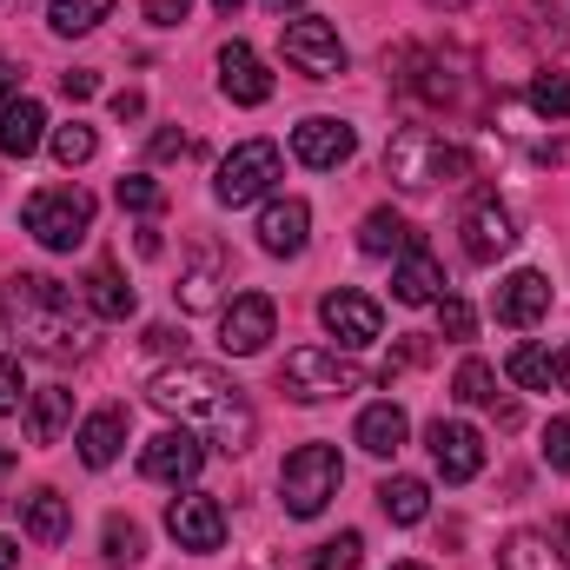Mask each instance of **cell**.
I'll list each match as a JSON object with an SVG mask.
<instances>
[{
  "label": "cell",
  "instance_id": "obj_1",
  "mask_svg": "<svg viewBox=\"0 0 570 570\" xmlns=\"http://www.w3.org/2000/svg\"><path fill=\"white\" fill-rule=\"evenodd\" d=\"M146 399L166 412V419H179V425H206V438L219 444V451H246L253 438H259V419H253V405H246V392L219 372V365H166L153 385H146Z\"/></svg>",
  "mask_w": 570,
  "mask_h": 570
},
{
  "label": "cell",
  "instance_id": "obj_2",
  "mask_svg": "<svg viewBox=\"0 0 570 570\" xmlns=\"http://www.w3.org/2000/svg\"><path fill=\"white\" fill-rule=\"evenodd\" d=\"M7 312H13V332L27 338V352H40V358H87L94 352L87 298L73 285L47 279V273H20L7 285Z\"/></svg>",
  "mask_w": 570,
  "mask_h": 570
},
{
  "label": "cell",
  "instance_id": "obj_3",
  "mask_svg": "<svg viewBox=\"0 0 570 570\" xmlns=\"http://www.w3.org/2000/svg\"><path fill=\"white\" fill-rule=\"evenodd\" d=\"M385 173H392V186H405V193H431V186H444V179H464V173H471V153L451 146L438 127H399L392 146H385Z\"/></svg>",
  "mask_w": 570,
  "mask_h": 570
},
{
  "label": "cell",
  "instance_id": "obj_4",
  "mask_svg": "<svg viewBox=\"0 0 570 570\" xmlns=\"http://www.w3.org/2000/svg\"><path fill=\"white\" fill-rule=\"evenodd\" d=\"M20 219L47 253H73L94 233V193L87 186H40V193H27Z\"/></svg>",
  "mask_w": 570,
  "mask_h": 570
},
{
  "label": "cell",
  "instance_id": "obj_5",
  "mask_svg": "<svg viewBox=\"0 0 570 570\" xmlns=\"http://www.w3.org/2000/svg\"><path fill=\"white\" fill-rule=\"evenodd\" d=\"M279 385H285L292 405H325V399H352V392H365L372 372L352 365V358H338V352L305 345V352H292V358L279 365Z\"/></svg>",
  "mask_w": 570,
  "mask_h": 570
},
{
  "label": "cell",
  "instance_id": "obj_6",
  "mask_svg": "<svg viewBox=\"0 0 570 570\" xmlns=\"http://www.w3.org/2000/svg\"><path fill=\"white\" fill-rule=\"evenodd\" d=\"M338 484H345V464H338L332 444H298L279 471V498L292 518H318L338 498Z\"/></svg>",
  "mask_w": 570,
  "mask_h": 570
},
{
  "label": "cell",
  "instance_id": "obj_7",
  "mask_svg": "<svg viewBox=\"0 0 570 570\" xmlns=\"http://www.w3.org/2000/svg\"><path fill=\"white\" fill-rule=\"evenodd\" d=\"M273 179H279V146L273 140H246V146H233V153L219 159L213 199H219V206H253V199L273 193Z\"/></svg>",
  "mask_w": 570,
  "mask_h": 570
},
{
  "label": "cell",
  "instance_id": "obj_8",
  "mask_svg": "<svg viewBox=\"0 0 570 570\" xmlns=\"http://www.w3.org/2000/svg\"><path fill=\"white\" fill-rule=\"evenodd\" d=\"M273 332H279V305H273L266 292H239V298H226V305H219V345H226L233 358L266 352V345H273Z\"/></svg>",
  "mask_w": 570,
  "mask_h": 570
},
{
  "label": "cell",
  "instance_id": "obj_9",
  "mask_svg": "<svg viewBox=\"0 0 570 570\" xmlns=\"http://www.w3.org/2000/svg\"><path fill=\"white\" fill-rule=\"evenodd\" d=\"M285 60H292L298 73H312V80H338V73H345V40H338L332 20L298 13V20L285 27Z\"/></svg>",
  "mask_w": 570,
  "mask_h": 570
},
{
  "label": "cell",
  "instance_id": "obj_10",
  "mask_svg": "<svg viewBox=\"0 0 570 570\" xmlns=\"http://www.w3.org/2000/svg\"><path fill=\"white\" fill-rule=\"evenodd\" d=\"M166 531H173V544L179 551H219L226 544V511H219V498H206V491H186V498H173L166 504Z\"/></svg>",
  "mask_w": 570,
  "mask_h": 570
},
{
  "label": "cell",
  "instance_id": "obj_11",
  "mask_svg": "<svg viewBox=\"0 0 570 570\" xmlns=\"http://www.w3.org/2000/svg\"><path fill=\"white\" fill-rule=\"evenodd\" d=\"M199 464H206V444H199L186 425L153 431V438H146V451H140V471L153 478V484H193V478H199Z\"/></svg>",
  "mask_w": 570,
  "mask_h": 570
},
{
  "label": "cell",
  "instance_id": "obj_12",
  "mask_svg": "<svg viewBox=\"0 0 570 570\" xmlns=\"http://www.w3.org/2000/svg\"><path fill=\"white\" fill-rule=\"evenodd\" d=\"M425 444H431V464L444 471V484H471L484 471V431L464 425V419H438L425 431Z\"/></svg>",
  "mask_w": 570,
  "mask_h": 570
},
{
  "label": "cell",
  "instance_id": "obj_13",
  "mask_svg": "<svg viewBox=\"0 0 570 570\" xmlns=\"http://www.w3.org/2000/svg\"><path fill=\"white\" fill-rule=\"evenodd\" d=\"M219 94H226L233 107H266V100H273V73H266V60H259L246 40H226V47H219Z\"/></svg>",
  "mask_w": 570,
  "mask_h": 570
},
{
  "label": "cell",
  "instance_id": "obj_14",
  "mask_svg": "<svg viewBox=\"0 0 570 570\" xmlns=\"http://www.w3.org/2000/svg\"><path fill=\"white\" fill-rule=\"evenodd\" d=\"M318 318H325V332L338 338V345H372L379 332H385V312H379V298H365V292H325V305H318Z\"/></svg>",
  "mask_w": 570,
  "mask_h": 570
},
{
  "label": "cell",
  "instance_id": "obj_15",
  "mask_svg": "<svg viewBox=\"0 0 570 570\" xmlns=\"http://www.w3.org/2000/svg\"><path fill=\"white\" fill-rule=\"evenodd\" d=\"M518 246V226H511V213L484 193V199H471V213H464V259H478V266H491V259H504Z\"/></svg>",
  "mask_w": 570,
  "mask_h": 570
},
{
  "label": "cell",
  "instance_id": "obj_16",
  "mask_svg": "<svg viewBox=\"0 0 570 570\" xmlns=\"http://www.w3.org/2000/svg\"><path fill=\"white\" fill-rule=\"evenodd\" d=\"M352 146H358V134H352L345 120H325V114L292 127V153H298L305 166H318V173H325V166H345V159H352Z\"/></svg>",
  "mask_w": 570,
  "mask_h": 570
},
{
  "label": "cell",
  "instance_id": "obj_17",
  "mask_svg": "<svg viewBox=\"0 0 570 570\" xmlns=\"http://www.w3.org/2000/svg\"><path fill=\"white\" fill-rule=\"evenodd\" d=\"M305 239H312V206H305V199H273V206L259 213V246H266L273 259L305 253Z\"/></svg>",
  "mask_w": 570,
  "mask_h": 570
},
{
  "label": "cell",
  "instance_id": "obj_18",
  "mask_svg": "<svg viewBox=\"0 0 570 570\" xmlns=\"http://www.w3.org/2000/svg\"><path fill=\"white\" fill-rule=\"evenodd\" d=\"M392 298H399V305H438V298H444V266L431 259L425 239L405 246V259H399V273H392Z\"/></svg>",
  "mask_w": 570,
  "mask_h": 570
},
{
  "label": "cell",
  "instance_id": "obj_19",
  "mask_svg": "<svg viewBox=\"0 0 570 570\" xmlns=\"http://www.w3.org/2000/svg\"><path fill=\"white\" fill-rule=\"evenodd\" d=\"M491 305H498V325H518L524 332V325H538L551 312V279L544 273H511V279L498 285Z\"/></svg>",
  "mask_w": 570,
  "mask_h": 570
},
{
  "label": "cell",
  "instance_id": "obj_20",
  "mask_svg": "<svg viewBox=\"0 0 570 570\" xmlns=\"http://www.w3.org/2000/svg\"><path fill=\"white\" fill-rule=\"evenodd\" d=\"M40 140H47V107L27 100V94L7 100V107H0V153H7V159H33Z\"/></svg>",
  "mask_w": 570,
  "mask_h": 570
},
{
  "label": "cell",
  "instance_id": "obj_21",
  "mask_svg": "<svg viewBox=\"0 0 570 570\" xmlns=\"http://www.w3.org/2000/svg\"><path fill=\"white\" fill-rule=\"evenodd\" d=\"M219 285H226V253H219V246H199L193 266L173 285V292H179V312H213V305H219Z\"/></svg>",
  "mask_w": 570,
  "mask_h": 570
},
{
  "label": "cell",
  "instance_id": "obj_22",
  "mask_svg": "<svg viewBox=\"0 0 570 570\" xmlns=\"http://www.w3.org/2000/svg\"><path fill=\"white\" fill-rule=\"evenodd\" d=\"M80 298H87V312L94 318H134V285L120 279V266L114 259H94V273H87V285H80Z\"/></svg>",
  "mask_w": 570,
  "mask_h": 570
},
{
  "label": "cell",
  "instance_id": "obj_23",
  "mask_svg": "<svg viewBox=\"0 0 570 570\" xmlns=\"http://www.w3.org/2000/svg\"><path fill=\"white\" fill-rule=\"evenodd\" d=\"M73 444H80V464L107 471V464L120 458V444H127V412H120V405H100V412L80 425V438H73Z\"/></svg>",
  "mask_w": 570,
  "mask_h": 570
},
{
  "label": "cell",
  "instance_id": "obj_24",
  "mask_svg": "<svg viewBox=\"0 0 570 570\" xmlns=\"http://www.w3.org/2000/svg\"><path fill=\"white\" fill-rule=\"evenodd\" d=\"M405 431H412V419H405V405H392V399H379V405L358 412V444H365L372 458H392V451L405 444Z\"/></svg>",
  "mask_w": 570,
  "mask_h": 570
},
{
  "label": "cell",
  "instance_id": "obj_25",
  "mask_svg": "<svg viewBox=\"0 0 570 570\" xmlns=\"http://www.w3.org/2000/svg\"><path fill=\"white\" fill-rule=\"evenodd\" d=\"M379 511L392 524H425L431 518V484L425 478H385L379 484Z\"/></svg>",
  "mask_w": 570,
  "mask_h": 570
},
{
  "label": "cell",
  "instance_id": "obj_26",
  "mask_svg": "<svg viewBox=\"0 0 570 570\" xmlns=\"http://www.w3.org/2000/svg\"><path fill=\"white\" fill-rule=\"evenodd\" d=\"M419 233L392 213V206H379V213H365V226H358V253L365 259H392V253H405Z\"/></svg>",
  "mask_w": 570,
  "mask_h": 570
},
{
  "label": "cell",
  "instance_id": "obj_27",
  "mask_svg": "<svg viewBox=\"0 0 570 570\" xmlns=\"http://www.w3.org/2000/svg\"><path fill=\"white\" fill-rule=\"evenodd\" d=\"M67 425H73V392H67V385H47V392L33 399V412H27L33 444H60V431Z\"/></svg>",
  "mask_w": 570,
  "mask_h": 570
},
{
  "label": "cell",
  "instance_id": "obj_28",
  "mask_svg": "<svg viewBox=\"0 0 570 570\" xmlns=\"http://www.w3.org/2000/svg\"><path fill=\"white\" fill-rule=\"evenodd\" d=\"M27 538L33 544H67V498L60 491H33L27 498Z\"/></svg>",
  "mask_w": 570,
  "mask_h": 570
},
{
  "label": "cell",
  "instance_id": "obj_29",
  "mask_svg": "<svg viewBox=\"0 0 570 570\" xmlns=\"http://www.w3.org/2000/svg\"><path fill=\"white\" fill-rule=\"evenodd\" d=\"M504 372H511V385H524V392H551V379H558V358H551L544 345H518V352L504 358Z\"/></svg>",
  "mask_w": 570,
  "mask_h": 570
},
{
  "label": "cell",
  "instance_id": "obj_30",
  "mask_svg": "<svg viewBox=\"0 0 570 570\" xmlns=\"http://www.w3.org/2000/svg\"><path fill=\"white\" fill-rule=\"evenodd\" d=\"M107 13H114V0H53V7H47V27L73 40V33H94Z\"/></svg>",
  "mask_w": 570,
  "mask_h": 570
},
{
  "label": "cell",
  "instance_id": "obj_31",
  "mask_svg": "<svg viewBox=\"0 0 570 570\" xmlns=\"http://www.w3.org/2000/svg\"><path fill=\"white\" fill-rule=\"evenodd\" d=\"M451 399H458V405H491V399H498V372H491L484 358H464L458 379H451Z\"/></svg>",
  "mask_w": 570,
  "mask_h": 570
},
{
  "label": "cell",
  "instance_id": "obj_32",
  "mask_svg": "<svg viewBox=\"0 0 570 570\" xmlns=\"http://www.w3.org/2000/svg\"><path fill=\"white\" fill-rule=\"evenodd\" d=\"M100 544H107V551H100L107 564H140L146 558V531L134 518H107V538H100Z\"/></svg>",
  "mask_w": 570,
  "mask_h": 570
},
{
  "label": "cell",
  "instance_id": "obj_33",
  "mask_svg": "<svg viewBox=\"0 0 570 570\" xmlns=\"http://www.w3.org/2000/svg\"><path fill=\"white\" fill-rule=\"evenodd\" d=\"M120 206L140 213V219H159V213H166V186H159L153 173H127V179H120Z\"/></svg>",
  "mask_w": 570,
  "mask_h": 570
},
{
  "label": "cell",
  "instance_id": "obj_34",
  "mask_svg": "<svg viewBox=\"0 0 570 570\" xmlns=\"http://www.w3.org/2000/svg\"><path fill=\"white\" fill-rule=\"evenodd\" d=\"M504 570H564V564H558V551H551L538 531H518V538L504 544Z\"/></svg>",
  "mask_w": 570,
  "mask_h": 570
},
{
  "label": "cell",
  "instance_id": "obj_35",
  "mask_svg": "<svg viewBox=\"0 0 570 570\" xmlns=\"http://www.w3.org/2000/svg\"><path fill=\"white\" fill-rule=\"evenodd\" d=\"M358 558H365V538L358 531H338V538H325L312 551V570H358Z\"/></svg>",
  "mask_w": 570,
  "mask_h": 570
},
{
  "label": "cell",
  "instance_id": "obj_36",
  "mask_svg": "<svg viewBox=\"0 0 570 570\" xmlns=\"http://www.w3.org/2000/svg\"><path fill=\"white\" fill-rule=\"evenodd\" d=\"M531 107L544 120H570V73H538L531 80Z\"/></svg>",
  "mask_w": 570,
  "mask_h": 570
},
{
  "label": "cell",
  "instance_id": "obj_37",
  "mask_svg": "<svg viewBox=\"0 0 570 570\" xmlns=\"http://www.w3.org/2000/svg\"><path fill=\"white\" fill-rule=\"evenodd\" d=\"M94 153H100L94 127H80V120H73V127H53V159H60V166H87Z\"/></svg>",
  "mask_w": 570,
  "mask_h": 570
},
{
  "label": "cell",
  "instance_id": "obj_38",
  "mask_svg": "<svg viewBox=\"0 0 570 570\" xmlns=\"http://www.w3.org/2000/svg\"><path fill=\"white\" fill-rule=\"evenodd\" d=\"M438 332H444V338H471V332H478V312H471L464 298H438Z\"/></svg>",
  "mask_w": 570,
  "mask_h": 570
},
{
  "label": "cell",
  "instance_id": "obj_39",
  "mask_svg": "<svg viewBox=\"0 0 570 570\" xmlns=\"http://www.w3.org/2000/svg\"><path fill=\"white\" fill-rule=\"evenodd\" d=\"M544 464L551 471H570V419H551L544 425Z\"/></svg>",
  "mask_w": 570,
  "mask_h": 570
},
{
  "label": "cell",
  "instance_id": "obj_40",
  "mask_svg": "<svg viewBox=\"0 0 570 570\" xmlns=\"http://www.w3.org/2000/svg\"><path fill=\"white\" fill-rule=\"evenodd\" d=\"M7 412H20V358L0 352V419H7Z\"/></svg>",
  "mask_w": 570,
  "mask_h": 570
},
{
  "label": "cell",
  "instance_id": "obj_41",
  "mask_svg": "<svg viewBox=\"0 0 570 570\" xmlns=\"http://www.w3.org/2000/svg\"><path fill=\"white\" fill-rule=\"evenodd\" d=\"M153 358H173V352H186V332H173V325H146V338H140Z\"/></svg>",
  "mask_w": 570,
  "mask_h": 570
},
{
  "label": "cell",
  "instance_id": "obj_42",
  "mask_svg": "<svg viewBox=\"0 0 570 570\" xmlns=\"http://www.w3.org/2000/svg\"><path fill=\"white\" fill-rule=\"evenodd\" d=\"M140 7H146V20H153V27H179V20L193 13V0H140Z\"/></svg>",
  "mask_w": 570,
  "mask_h": 570
},
{
  "label": "cell",
  "instance_id": "obj_43",
  "mask_svg": "<svg viewBox=\"0 0 570 570\" xmlns=\"http://www.w3.org/2000/svg\"><path fill=\"white\" fill-rule=\"evenodd\" d=\"M60 94H67V100H94V94H100V73L73 67V73H60Z\"/></svg>",
  "mask_w": 570,
  "mask_h": 570
},
{
  "label": "cell",
  "instance_id": "obj_44",
  "mask_svg": "<svg viewBox=\"0 0 570 570\" xmlns=\"http://www.w3.org/2000/svg\"><path fill=\"white\" fill-rule=\"evenodd\" d=\"M179 153H186V134L179 127H159L153 134V159H179Z\"/></svg>",
  "mask_w": 570,
  "mask_h": 570
},
{
  "label": "cell",
  "instance_id": "obj_45",
  "mask_svg": "<svg viewBox=\"0 0 570 570\" xmlns=\"http://www.w3.org/2000/svg\"><path fill=\"white\" fill-rule=\"evenodd\" d=\"M114 114H120V120H140V114H146V100L134 94V87H127V94H114Z\"/></svg>",
  "mask_w": 570,
  "mask_h": 570
},
{
  "label": "cell",
  "instance_id": "obj_46",
  "mask_svg": "<svg viewBox=\"0 0 570 570\" xmlns=\"http://www.w3.org/2000/svg\"><path fill=\"white\" fill-rule=\"evenodd\" d=\"M20 564V544H13V538H0V570H13Z\"/></svg>",
  "mask_w": 570,
  "mask_h": 570
},
{
  "label": "cell",
  "instance_id": "obj_47",
  "mask_svg": "<svg viewBox=\"0 0 570 570\" xmlns=\"http://www.w3.org/2000/svg\"><path fill=\"white\" fill-rule=\"evenodd\" d=\"M558 385H564V392H570V352H564V358H558Z\"/></svg>",
  "mask_w": 570,
  "mask_h": 570
},
{
  "label": "cell",
  "instance_id": "obj_48",
  "mask_svg": "<svg viewBox=\"0 0 570 570\" xmlns=\"http://www.w3.org/2000/svg\"><path fill=\"white\" fill-rule=\"evenodd\" d=\"M266 7H273V13H292V7H305V0H266Z\"/></svg>",
  "mask_w": 570,
  "mask_h": 570
},
{
  "label": "cell",
  "instance_id": "obj_49",
  "mask_svg": "<svg viewBox=\"0 0 570 570\" xmlns=\"http://www.w3.org/2000/svg\"><path fill=\"white\" fill-rule=\"evenodd\" d=\"M213 7H219V13H239V7H246V0H213Z\"/></svg>",
  "mask_w": 570,
  "mask_h": 570
},
{
  "label": "cell",
  "instance_id": "obj_50",
  "mask_svg": "<svg viewBox=\"0 0 570 570\" xmlns=\"http://www.w3.org/2000/svg\"><path fill=\"white\" fill-rule=\"evenodd\" d=\"M558 551H564V558H570V518H564V531H558Z\"/></svg>",
  "mask_w": 570,
  "mask_h": 570
},
{
  "label": "cell",
  "instance_id": "obj_51",
  "mask_svg": "<svg viewBox=\"0 0 570 570\" xmlns=\"http://www.w3.org/2000/svg\"><path fill=\"white\" fill-rule=\"evenodd\" d=\"M7 100H13V80H7V73H0V107H7Z\"/></svg>",
  "mask_w": 570,
  "mask_h": 570
},
{
  "label": "cell",
  "instance_id": "obj_52",
  "mask_svg": "<svg viewBox=\"0 0 570 570\" xmlns=\"http://www.w3.org/2000/svg\"><path fill=\"white\" fill-rule=\"evenodd\" d=\"M7 471H13V451H7V444H0V478H7Z\"/></svg>",
  "mask_w": 570,
  "mask_h": 570
},
{
  "label": "cell",
  "instance_id": "obj_53",
  "mask_svg": "<svg viewBox=\"0 0 570 570\" xmlns=\"http://www.w3.org/2000/svg\"><path fill=\"white\" fill-rule=\"evenodd\" d=\"M392 570H431V564H392Z\"/></svg>",
  "mask_w": 570,
  "mask_h": 570
},
{
  "label": "cell",
  "instance_id": "obj_54",
  "mask_svg": "<svg viewBox=\"0 0 570 570\" xmlns=\"http://www.w3.org/2000/svg\"><path fill=\"white\" fill-rule=\"evenodd\" d=\"M438 7H464V0H438Z\"/></svg>",
  "mask_w": 570,
  "mask_h": 570
}]
</instances>
